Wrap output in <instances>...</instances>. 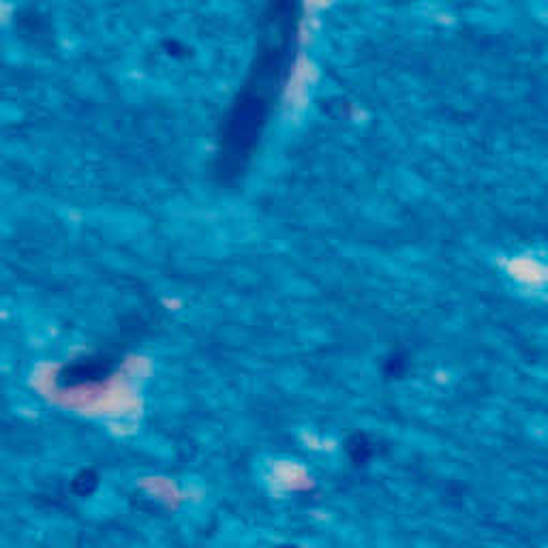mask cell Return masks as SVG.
Wrapping results in <instances>:
<instances>
[{
    "label": "cell",
    "mask_w": 548,
    "mask_h": 548,
    "mask_svg": "<svg viewBox=\"0 0 548 548\" xmlns=\"http://www.w3.org/2000/svg\"><path fill=\"white\" fill-rule=\"evenodd\" d=\"M97 486V474L94 471H80L73 480V490L78 495H88Z\"/></svg>",
    "instance_id": "obj_1"
}]
</instances>
